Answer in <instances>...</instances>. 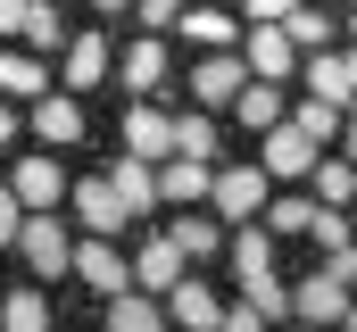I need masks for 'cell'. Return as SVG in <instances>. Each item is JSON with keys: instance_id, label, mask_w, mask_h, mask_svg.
<instances>
[{"instance_id": "6da1fadb", "label": "cell", "mask_w": 357, "mask_h": 332, "mask_svg": "<svg viewBox=\"0 0 357 332\" xmlns=\"http://www.w3.org/2000/svg\"><path fill=\"white\" fill-rule=\"evenodd\" d=\"M17 257L50 282V274H75V241H67V216L59 208H25V233H17Z\"/></svg>"}, {"instance_id": "7a4b0ae2", "label": "cell", "mask_w": 357, "mask_h": 332, "mask_svg": "<svg viewBox=\"0 0 357 332\" xmlns=\"http://www.w3.org/2000/svg\"><path fill=\"white\" fill-rule=\"evenodd\" d=\"M266 158L258 166H216V183H208V208L225 216V225H250V216H266Z\"/></svg>"}, {"instance_id": "3957f363", "label": "cell", "mask_w": 357, "mask_h": 332, "mask_svg": "<svg viewBox=\"0 0 357 332\" xmlns=\"http://www.w3.org/2000/svg\"><path fill=\"white\" fill-rule=\"evenodd\" d=\"M67 199H75V225L84 233H133V208H125V191H116V174H84V183H67Z\"/></svg>"}, {"instance_id": "277c9868", "label": "cell", "mask_w": 357, "mask_h": 332, "mask_svg": "<svg viewBox=\"0 0 357 332\" xmlns=\"http://www.w3.org/2000/svg\"><path fill=\"white\" fill-rule=\"evenodd\" d=\"M75 282H84V291H100V299L133 291V257L116 249V233H84V241H75Z\"/></svg>"}, {"instance_id": "5b68a950", "label": "cell", "mask_w": 357, "mask_h": 332, "mask_svg": "<svg viewBox=\"0 0 357 332\" xmlns=\"http://www.w3.org/2000/svg\"><path fill=\"white\" fill-rule=\"evenodd\" d=\"M316 158H324V142H316L307 125H291V116H282V125H266V174H274V183H307V174H316Z\"/></svg>"}, {"instance_id": "8992f818", "label": "cell", "mask_w": 357, "mask_h": 332, "mask_svg": "<svg viewBox=\"0 0 357 332\" xmlns=\"http://www.w3.org/2000/svg\"><path fill=\"white\" fill-rule=\"evenodd\" d=\"M241 83H250V59L241 50H199V67H191V100L199 108H233Z\"/></svg>"}, {"instance_id": "52a82bcc", "label": "cell", "mask_w": 357, "mask_h": 332, "mask_svg": "<svg viewBox=\"0 0 357 332\" xmlns=\"http://www.w3.org/2000/svg\"><path fill=\"white\" fill-rule=\"evenodd\" d=\"M183 274H191V249L175 233H150V241H133V282L142 291H175Z\"/></svg>"}, {"instance_id": "ba28073f", "label": "cell", "mask_w": 357, "mask_h": 332, "mask_svg": "<svg viewBox=\"0 0 357 332\" xmlns=\"http://www.w3.org/2000/svg\"><path fill=\"white\" fill-rule=\"evenodd\" d=\"M241 59H250V75H266V83H282L291 67H299V42L274 25V17H258L250 33H241Z\"/></svg>"}, {"instance_id": "9c48e42d", "label": "cell", "mask_w": 357, "mask_h": 332, "mask_svg": "<svg viewBox=\"0 0 357 332\" xmlns=\"http://www.w3.org/2000/svg\"><path fill=\"white\" fill-rule=\"evenodd\" d=\"M125 150L133 158H175V116L150 100H125Z\"/></svg>"}, {"instance_id": "30bf717a", "label": "cell", "mask_w": 357, "mask_h": 332, "mask_svg": "<svg viewBox=\"0 0 357 332\" xmlns=\"http://www.w3.org/2000/svg\"><path fill=\"white\" fill-rule=\"evenodd\" d=\"M291 316H299V324H341V316H349V282H341L333 266L307 274V282L291 291Z\"/></svg>"}, {"instance_id": "8fae6325", "label": "cell", "mask_w": 357, "mask_h": 332, "mask_svg": "<svg viewBox=\"0 0 357 332\" xmlns=\"http://www.w3.org/2000/svg\"><path fill=\"white\" fill-rule=\"evenodd\" d=\"M116 83H125V91H133V100H142V91H158V83H167V42H158V33H150V25H142V33H133V42H125V59H116Z\"/></svg>"}, {"instance_id": "7c38bea8", "label": "cell", "mask_w": 357, "mask_h": 332, "mask_svg": "<svg viewBox=\"0 0 357 332\" xmlns=\"http://www.w3.org/2000/svg\"><path fill=\"white\" fill-rule=\"evenodd\" d=\"M233 274H241V291H250V282H274V225H258V216H250V225H233Z\"/></svg>"}, {"instance_id": "4fadbf2b", "label": "cell", "mask_w": 357, "mask_h": 332, "mask_svg": "<svg viewBox=\"0 0 357 332\" xmlns=\"http://www.w3.org/2000/svg\"><path fill=\"white\" fill-rule=\"evenodd\" d=\"M208 183H216V158H158V191H167V208H199L208 199Z\"/></svg>"}, {"instance_id": "5bb4252c", "label": "cell", "mask_w": 357, "mask_h": 332, "mask_svg": "<svg viewBox=\"0 0 357 332\" xmlns=\"http://www.w3.org/2000/svg\"><path fill=\"white\" fill-rule=\"evenodd\" d=\"M167 324H191V332H216L225 324V299L199 282V274H183L175 291H167Z\"/></svg>"}, {"instance_id": "9a60e30c", "label": "cell", "mask_w": 357, "mask_h": 332, "mask_svg": "<svg viewBox=\"0 0 357 332\" xmlns=\"http://www.w3.org/2000/svg\"><path fill=\"white\" fill-rule=\"evenodd\" d=\"M108 174H116V191H125V208H133V225H142L150 208H167V191H158V158H133V150H125V158L108 166Z\"/></svg>"}, {"instance_id": "2e32d148", "label": "cell", "mask_w": 357, "mask_h": 332, "mask_svg": "<svg viewBox=\"0 0 357 332\" xmlns=\"http://www.w3.org/2000/svg\"><path fill=\"white\" fill-rule=\"evenodd\" d=\"M33 133H42L50 150H75V142H84V108H75V91H50V100H33Z\"/></svg>"}, {"instance_id": "e0dca14e", "label": "cell", "mask_w": 357, "mask_h": 332, "mask_svg": "<svg viewBox=\"0 0 357 332\" xmlns=\"http://www.w3.org/2000/svg\"><path fill=\"white\" fill-rule=\"evenodd\" d=\"M8 183H17L25 208H59V199H67V166H59V158H17Z\"/></svg>"}, {"instance_id": "ac0fdd59", "label": "cell", "mask_w": 357, "mask_h": 332, "mask_svg": "<svg viewBox=\"0 0 357 332\" xmlns=\"http://www.w3.org/2000/svg\"><path fill=\"white\" fill-rule=\"evenodd\" d=\"M108 324H116V332H158V324H167V291H142V282L116 291V299H108Z\"/></svg>"}, {"instance_id": "d6986e66", "label": "cell", "mask_w": 357, "mask_h": 332, "mask_svg": "<svg viewBox=\"0 0 357 332\" xmlns=\"http://www.w3.org/2000/svg\"><path fill=\"white\" fill-rule=\"evenodd\" d=\"M167 233H175V241L191 249V266H208L216 249L233 241V225H225V216H199V208H183V216H175V225H167Z\"/></svg>"}, {"instance_id": "ffe728a7", "label": "cell", "mask_w": 357, "mask_h": 332, "mask_svg": "<svg viewBox=\"0 0 357 332\" xmlns=\"http://www.w3.org/2000/svg\"><path fill=\"white\" fill-rule=\"evenodd\" d=\"M116 67V50H108V33H75L67 42V91H91V83Z\"/></svg>"}, {"instance_id": "44dd1931", "label": "cell", "mask_w": 357, "mask_h": 332, "mask_svg": "<svg viewBox=\"0 0 357 332\" xmlns=\"http://www.w3.org/2000/svg\"><path fill=\"white\" fill-rule=\"evenodd\" d=\"M307 191H316L324 208H357V158H349V150H341V158L324 150V158H316V174H307Z\"/></svg>"}, {"instance_id": "7402d4cb", "label": "cell", "mask_w": 357, "mask_h": 332, "mask_svg": "<svg viewBox=\"0 0 357 332\" xmlns=\"http://www.w3.org/2000/svg\"><path fill=\"white\" fill-rule=\"evenodd\" d=\"M17 42H25V50H67V42H75V33H67V0H33Z\"/></svg>"}, {"instance_id": "603a6c76", "label": "cell", "mask_w": 357, "mask_h": 332, "mask_svg": "<svg viewBox=\"0 0 357 332\" xmlns=\"http://www.w3.org/2000/svg\"><path fill=\"white\" fill-rule=\"evenodd\" d=\"M307 91H324V100H341V108L357 100V83H349V59H341L333 42H324V50H307Z\"/></svg>"}, {"instance_id": "cb8c5ba5", "label": "cell", "mask_w": 357, "mask_h": 332, "mask_svg": "<svg viewBox=\"0 0 357 332\" xmlns=\"http://www.w3.org/2000/svg\"><path fill=\"white\" fill-rule=\"evenodd\" d=\"M233 116H241V125H258V133H266V125H282V116H291V108H282V83L250 75V83H241V100H233Z\"/></svg>"}, {"instance_id": "d4e9b609", "label": "cell", "mask_w": 357, "mask_h": 332, "mask_svg": "<svg viewBox=\"0 0 357 332\" xmlns=\"http://www.w3.org/2000/svg\"><path fill=\"white\" fill-rule=\"evenodd\" d=\"M175 33H191L199 50H233V42H241V25H233L225 8H183V17H175Z\"/></svg>"}, {"instance_id": "484cf974", "label": "cell", "mask_w": 357, "mask_h": 332, "mask_svg": "<svg viewBox=\"0 0 357 332\" xmlns=\"http://www.w3.org/2000/svg\"><path fill=\"white\" fill-rule=\"evenodd\" d=\"M42 50H0V91L8 100H42Z\"/></svg>"}, {"instance_id": "4316f807", "label": "cell", "mask_w": 357, "mask_h": 332, "mask_svg": "<svg viewBox=\"0 0 357 332\" xmlns=\"http://www.w3.org/2000/svg\"><path fill=\"white\" fill-rule=\"evenodd\" d=\"M291 125H307L316 142H341V125H349V108H341V100H324V91H307V100H291Z\"/></svg>"}, {"instance_id": "83f0119b", "label": "cell", "mask_w": 357, "mask_h": 332, "mask_svg": "<svg viewBox=\"0 0 357 332\" xmlns=\"http://www.w3.org/2000/svg\"><path fill=\"white\" fill-rule=\"evenodd\" d=\"M0 324L8 332H42L50 324V299H42L33 282H25V291H0Z\"/></svg>"}, {"instance_id": "f1b7e54d", "label": "cell", "mask_w": 357, "mask_h": 332, "mask_svg": "<svg viewBox=\"0 0 357 332\" xmlns=\"http://www.w3.org/2000/svg\"><path fill=\"white\" fill-rule=\"evenodd\" d=\"M282 33H291V42H299V50H324V42H333V17H324V8H316V0H299V8H291V17H282Z\"/></svg>"}, {"instance_id": "f546056e", "label": "cell", "mask_w": 357, "mask_h": 332, "mask_svg": "<svg viewBox=\"0 0 357 332\" xmlns=\"http://www.w3.org/2000/svg\"><path fill=\"white\" fill-rule=\"evenodd\" d=\"M316 208H324L316 191H291V199H266V225H274V233H307V225H316Z\"/></svg>"}, {"instance_id": "4dcf8cb0", "label": "cell", "mask_w": 357, "mask_h": 332, "mask_svg": "<svg viewBox=\"0 0 357 332\" xmlns=\"http://www.w3.org/2000/svg\"><path fill=\"white\" fill-rule=\"evenodd\" d=\"M175 150H183V158H216V125H208V108L175 116Z\"/></svg>"}, {"instance_id": "1f68e13d", "label": "cell", "mask_w": 357, "mask_h": 332, "mask_svg": "<svg viewBox=\"0 0 357 332\" xmlns=\"http://www.w3.org/2000/svg\"><path fill=\"white\" fill-rule=\"evenodd\" d=\"M241 299L258 308V324H282V316H291V291H282V282H250Z\"/></svg>"}, {"instance_id": "d6a6232c", "label": "cell", "mask_w": 357, "mask_h": 332, "mask_svg": "<svg viewBox=\"0 0 357 332\" xmlns=\"http://www.w3.org/2000/svg\"><path fill=\"white\" fill-rule=\"evenodd\" d=\"M25 233V199H17V183H0V249H17Z\"/></svg>"}, {"instance_id": "836d02e7", "label": "cell", "mask_w": 357, "mask_h": 332, "mask_svg": "<svg viewBox=\"0 0 357 332\" xmlns=\"http://www.w3.org/2000/svg\"><path fill=\"white\" fill-rule=\"evenodd\" d=\"M324 266H333V274H341V282L357 291V233H341V241H324Z\"/></svg>"}, {"instance_id": "e575fe53", "label": "cell", "mask_w": 357, "mask_h": 332, "mask_svg": "<svg viewBox=\"0 0 357 332\" xmlns=\"http://www.w3.org/2000/svg\"><path fill=\"white\" fill-rule=\"evenodd\" d=\"M133 17H142L150 33H167V25H175V17H183V0H133Z\"/></svg>"}, {"instance_id": "d590c367", "label": "cell", "mask_w": 357, "mask_h": 332, "mask_svg": "<svg viewBox=\"0 0 357 332\" xmlns=\"http://www.w3.org/2000/svg\"><path fill=\"white\" fill-rule=\"evenodd\" d=\"M25 8H33V0H0V42H8V33H25Z\"/></svg>"}, {"instance_id": "8d00e7d4", "label": "cell", "mask_w": 357, "mask_h": 332, "mask_svg": "<svg viewBox=\"0 0 357 332\" xmlns=\"http://www.w3.org/2000/svg\"><path fill=\"white\" fill-rule=\"evenodd\" d=\"M291 8H299V0H250V17H274V25H282Z\"/></svg>"}, {"instance_id": "74e56055", "label": "cell", "mask_w": 357, "mask_h": 332, "mask_svg": "<svg viewBox=\"0 0 357 332\" xmlns=\"http://www.w3.org/2000/svg\"><path fill=\"white\" fill-rule=\"evenodd\" d=\"M8 142H17V108L0 100V150H8Z\"/></svg>"}, {"instance_id": "f35d334b", "label": "cell", "mask_w": 357, "mask_h": 332, "mask_svg": "<svg viewBox=\"0 0 357 332\" xmlns=\"http://www.w3.org/2000/svg\"><path fill=\"white\" fill-rule=\"evenodd\" d=\"M341 150H349V158H357V108H349V125H341Z\"/></svg>"}, {"instance_id": "ab89813d", "label": "cell", "mask_w": 357, "mask_h": 332, "mask_svg": "<svg viewBox=\"0 0 357 332\" xmlns=\"http://www.w3.org/2000/svg\"><path fill=\"white\" fill-rule=\"evenodd\" d=\"M341 324H349V332H357V291H349V316H341Z\"/></svg>"}, {"instance_id": "60d3db41", "label": "cell", "mask_w": 357, "mask_h": 332, "mask_svg": "<svg viewBox=\"0 0 357 332\" xmlns=\"http://www.w3.org/2000/svg\"><path fill=\"white\" fill-rule=\"evenodd\" d=\"M341 59H349V83H357V42H349V50H341Z\"/></svg>"}, {"instance_id": "b9f144b4", "label": "cell", "mask_w": 357, "mask_h": 332, "mask_svg": "<svg viewBox=\"0 0 357 332\" xmlns=\"http://www.w3.org/2000/svg\"><path fill=\"white\" fill-rule=\"evenodd\" d=\"M91 8H133V0H91Z\"/></svg>"}, {"instance_id": "7bdbcfd3", "label": "cell", "mask_w": 357, "mask_h": 332, "mask_svg": "<svg viewBox=\"0 0 357 332\" xmlns=\"http://www.w3.org/2000/svg\"><path fill=\"white\" fill-rule=\"evenodd\" d=\"M349 42H357V8H349Z\"/></svg>"}]
</instances>
